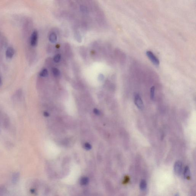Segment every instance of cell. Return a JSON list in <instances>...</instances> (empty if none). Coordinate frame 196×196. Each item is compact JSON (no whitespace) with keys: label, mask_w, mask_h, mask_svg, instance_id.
<instances>
[{"label":"cell","mask_w":196,"mask_h":196,"mask_svg":"<svg viewBox=\"0 0 196 196\" xmlns=\"http://www.w3.org/2000/svg\"><path fill=\"white\" fill-rule=\"evenodd\" d=\"M80 10L81 12L84 14H87L89 13V11L87 7L84 5H81L80 6Z\"/></svg>","instance_id":"11"},{"label":"cell","mask_w":196,"mask_h":196,"mask_svg":"<svg viewBox=\"0 0 196 196\" xmlns=\"http://www.w3.org/2000/svg\"><path fill=\"white\" fill-rule=\"evenodd\" d=\"M2 84V79L1 78V76H0V85H1Z\"/></svg>","instance_id":"19"},{"label":"cell","mask_w":196,"mask_h":196,"mask_svg":"<svg viewBox=\"0 0 196 196\" xmlns=\"http://www.w3.org/2000/svg\"><path fill=\"white\" fill-rule=\"evenodd\" d=\"M20 177V174L18 172H15L13 174L12 178V183L16 184L17 183Z\"/></svg>","instance_id":"7"},{"label":"cell","mask_w":196,"mask_h":196,"mask_svg":"<svg viewBox=\"0 0 196 196\" xmlns=\"http://www.w3.org/2000/svg\"><path fill=\"white\" fill-rule=\"evenodd\" d=\"M140 189L141 191H144L146 190L147 188V183L146 180H142L140 183Z\"/></svg>","instance_id":"8"},{"label":"cell","mask_w":196,"mask_h":196,"mask_svg":"<svg viewBox=\"0 0 196 196\" xmlns=\"http://www.w3.org/2000/svg\"><path fill=\"white\" fill-rule=\"evenodd\" d=\"M7 193V190L5 187L0 186V196L5 195Z\"/></svg>","instance_id":"10"},{"label":"cell","mask_w":196,"mask_h":196,"mask_svg":"<svg viewBox=\"0 0 196 196\" xmlns=\"http://www.w3.org/2000/svg\"><path fill=\"white\" fill-rule=\"evenodd\" d=\"M134 103L139 109L142 110L143 109L144 104L142 99L140 95L136 94L134 96Z\"/></svg>","instance_id":"2"},{"label":"cell","mask_w":196,"mask_h":196,"mask_svg":"<svg viewBox=\"0 0 196 196\" xmlns=\"http://www.w3.org/2000/svg\"><path fill=\"white\" fill-rule=\"evenodd\" d=\"M48 75V71L46 69H44L41 71L40 73V75L43 77H46Z\"/></svg>","instance_id":"13"},{"label":"cell","mask_w":196,"mask_h":196,"mask_svg":"<svg viewBox=\"0 0 196 196\" xmlns=\"http://www.w3.org/2000/svg\"><path fill=\"white\" fill-rule=\"evenodd\" d=\"M94 112L95 113V114L97 115L99 113V110L96 109H94Z\"/></svg>","instance_id":"16"},{"label":"cell","mask_w":196,"mask_h":196,"mask_svg":"<svg viewBox=\"0 0 196 196\" xmlns=\"http://www.w3.org/2000/svg\"><path fill=\"white\" fill-rule=\"evenodd\" d=\"M49 39L51 43H55L57 40V36L56 33L54 32L51 33L49 35Z\"/></svg>","instance_id":"6"},{"label":"cell","mask_w":196,"mask_h":196,"mask_svg":"<svg viewBox=\"0 0 196 196\" xmlns=\"http://www.w3.org/2000/svg\"><path fill=\"white\" fill-rule=\"evenodd\" d=\"M61 59V56L60 54H56L54 56V61L55 63H58L60 62Z\"/></svg>","instance_id":"15"},{"label":"cell","mask_w":196,"mask_h":196,"mask_svg":"<svg viewBox=\"0 0 196 196\" xmlns=\"http://www.w3.org/2000/svg\"><path fill=\"white\" fill-rule=\"evenodd\" d=\"M182 170V164L181 161H177L175 164L174 171L177 175L179 176L181 175Z\"/></svg>","instance_id":"3"},{"label":"cell","mask_w":196,"mask_h":196,"mask_svg":"<svg viewBox=\"0 0 196 196\" xmlns=\"http://www.w3.org/2000/svg\"><path fill=\"white\" fill-rule=\"evenodd\" d=\"M52 72L54 76H58L60 74V71L58 69L56 68H53L52 69Z\"/></svg>","instance_id":"14"},{"label":"cell","mask_w":196,"mask_h":196,"mask_svg":"<svg viewBox=\"0 0 196 196\" xmlns=\"http://www.w3.org/2000/svg\"><path fill=\"white\" fill-rule=\"evenodd\" d=\"M146 54L147 56L154 65L156 66H159L160 64L159 59L151 51H147Z\"/></svg>","instance_id":"1"},{"label":"cell","mask_w":196,"mask_h":196,"mask_svg":"<svg viewBox=\"0 0 196 196\" xmlns=\"http://www.w3.org/2000/svg\"><path fill=\"white\" fill-rule=\"evenodd\" d=\"M38 39V33L36 30H34L32 33L30 38V44L32 46H36Z\"/></svg>","instance_id":"4"},{"label":"cell","mask_w":196,"mask_h":196,"mask_svg":"<svg viewBox=\"0 0 196 196\" xmlns=\"http://www.w3.org/2000/svg\"><path fill=\"white\" fill-rule=\"evenodd\" d=\"M183 175L186 179L189 177L190 175V170L189 167L186 166L184 170Z\"/></svg>","instance_id":"9"},{"label":"cell","mask_w":196,"mask_h":196,"mask_svg":"<svg viewBox=\"0 0 196 196\" xmlns=\"http://www.w3.org/2000/svg\"><path fill=\"white\" fill-rule=\"evenodd\" d=\"M155 88L154 86H152L151 89L150 91V97L151 99L154 100L155 98Z\"/></svg>","instance_id":"12"},{"label":"cell","mask_w":196,"mask_h":196,"mask_svg":"<svg viewBox=\"0 0 196 196\" xmlns=\"http://www.w3.org/2000/svg\"><path fill=\"white\" fill-rule=\"evenodd\" d=\"M99 78L100 79V80H102L103 79V76L102 74H100L99 76Z\"/></svg>","instance_id":"17"},{"label":"cell","mask_w":196,"mask_h":196,"mask_svg":"<svg viewBox=\"0 0 196 196\" xmlns=\"http://www.w3.org/2000/svg\"><path fill=\"white\" fill-rule=\"evenodd\" d=\"M14 54V50L11 47H9L7 49L6 51V56L8 58H12Z\"/></svg>","instance_id":"5"},{"label":"cell","mask_w":196,"mask_h":196,"mask_svg":"<svg viewBox=\"0 0 196 196\" xmlns=\"http://www.w3.org/2000/svg\"><path fill=\"white\" fill-rule=\"evenodd\" d=\"M44 115H45V116H48L49 115L48 113H47V112H44Z\"/></svg>","instance_id":"18"}]
</instances>
